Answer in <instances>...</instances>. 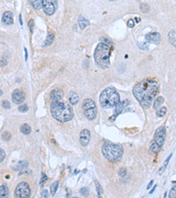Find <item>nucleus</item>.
Listing matches in <instances>:
<instances>
[{"instance_id": "cd10ccee", "label": "nucleus", "mask_w": 176, "mask_h": 198, "mask_svg": "<svg viewBox=\"0 0 176 198\" xmlns=\"http://www.w3.org/2000/svg\"><path fill=\"white\" fill-rule=\"evenodd\" d=\"M140 9H141V11H142V12H144V13H147V12H149V11H150V6H149L146 3H143V4H141V5H140Z\"/></svg>"}, {"instance_id": "79ce46f5", "label": "nucleus", "mask_w": 176, "mask_h": 198, "mask_svg": "<svg viewBox=\"0 0 176 198\" xmlns=\"http://www.w3.org/2000/svg\"><path fill=\"white\" fill-rule=\"evenodd\" d=\"M50 197V195H49L48 190H43L42 193V197Z\"/></svg>"}, {"instance_id": "7c9ffc66", "label": "nucleus", "mask_w": 176, "mask_h": 198, "mask_svg": "<svg viewBox=\"0 0 176 198\" xmlns=\"http://www.w3.org/2000/svg\"><path fill=\"white\" fill-rule=\"evenodd\" d=\"M18 109L20 113H25V112L28 111V107H27V105H21L18 108Z\"/></svg>"}, {"instance_id": "393cba45", "label": "nucleus", "mask_w": 176, "mask_h": 198, "mask_svg": "<svg viewBox=\"0 0 176 198\" xmlns=\"http://www.w3.org/2000/svg\"><path fill=\"white\" fill-rule=\"evenodd\" d=\"M163 102H164V98H163V97H161V96L158 97V98L155 100V101H154L153 108H154L155 109H158V108L161 106V104H162Z\"/></svg>"}, {"instance_id": "a19ab883", "label": "nucleus", "mask_w": 176, "mask_h": 198, "mask_svg": "<svg viewBox=\"0 0 176 198\" xmlns=\"http://www.w3.org/2000/svg\"><path fill=\"white\" fill-rule=\"evenodd\" d=\"M34 25V20H33V19H30V20H29V22H28V27H29V28H30V31H32V30H33Z\"/></svg>"}, {"instance_id": "423d86ee", "label": "nucleus", "mask_w": 176, "mask_h": 198, "mask_svg": "<svg viewBox=\"0 0 176 198\" xmlns=\"http://www.w3.org/2000/svg\"><path fill=\"white\" fill-rule=\"evenodd\" d=\"M31 194V190H30V187L27 182H20L18 184V186L16 187L15 189V197L19 198H25L29 197Z\"/></svg>"}, {"instance_id": "dca6fc26", "label": "nucleus", "mask_w": 176, "mask_h": 198, "mask_svg": "<svg viewBox=\"0 0 176 198\" xmlns=\"http://www.w3.org/2000/svg\"><path fill=\"white\" fill-rule=\"evenodd\" d=\"M129 103V101L128 100H125L121 101V102L119 101V103L116 106V114H120V113H121L122 110H123V108H124L126 106H128Z\"/></svg>"}, {"instance_id": "4c0bfd02", "label": "nucleus", "mask_w": 176, "mask_h": 198, "mask_svg": "<svg viewBox=\"0 0 176 198\" xmlns=\"http://www.w3.org/2000/svg\"><path fill=\"white\" fill-rule=\"evenodd\" d=\"M127 26L129 27H134V26H135V22H134V20L132 19H129L128 20V22H127Z\"/></svg>"}, {"instance_id": "6e6552de", "label": "nucleus", "mask_w": 176, "mask_h": 198, "mask_svg": "<svg viewBox=\"0 0 176 198\" xmlns=\"http://www.w3.org/2000/svg\"><path fill=\"white\" fill-rule=\"evenodd\" d=\"M11 100L15 104H20L25 100V93L23 91L19 89H16L13 91L11 94Z\"/></svg>"}, {"instance_id": "6ab92c4d", "label": "nucleus", "mask_w": 176, "mask_h": 198, "mask_svg": "<svg viewBox=\"0 0 176 198\" xmlns=\"http://www.w3.org/2000/svg\"><path fill=\"white\" fill-rule=\"evenodd\" d=\"M165 139H166V136H158V135H155L154 136L153 142H155L157 144H159L160 147H162V145L165 143Z\"/></svg>"}, {"instance_id": "c03bdc74", "label": "nucleus", "mask_w": 176, "mask_h": 198, "mask_svg": "<svg viewBox=\"0 0 176 198\" xmlns=\"http://www.w3.org/2000/svg\"><path fill=\"white\" fill-rule=\"evenodd\" d=\"M172 155H173V154H170V155H169V157H168V158L167 159V160H166V163H165V166H167V164H168V162H169V160H170V159H171Z\"/></svg>"}, {"instance_id": "a211bd4d", "label": "nucleus", "mask_w": 176, "mask_h": 198, "mask_svg": "<svg viewBox=\"0 0 176 198\" xmlns=\"http://www.w3.org/2000/svg\"><path fill=\"white\" fill-rule=\"evenodd\" d=\"M43 0H29V3L35 10H40L42 8Z\"/></svg>"}, {"instance_id": "c85d7f7f", "label": "nucleus", "mask_w": 176, "mask_h": 198, "mask_svg": "<svg viewBox=\"0 0 176 198\" xmlns=\"http://www.w3.org/2000/svg\"><path fill=\"white\" fill-rule=\"evenodd\" d=\"M167 111V108H166V107H163V108H159V109L157 111V116H158L159 117H162V116H164L166 115Z\"/></svg>"}, {"instance_id": "f03ea898", "label": "nucleus", "mask_w": 176, "mask_h": 198, "mask_svg": "<svg viewBox=\"0 0 176 198\" xmlns=\"http://www.w3.org/2000/svg\"><path fill=\"white\" fill-rule=\"evenodd\" d=\"M50 111L52 116L60 123H67L73 117L72 108L62 100L51 102Z\"/></svg>"}, {"instance_id": "2f4dec72", "label": "nucleus", "mask_w": 176, "mask_h": 198, "mask_svg": "<svg viewBox=\"0 0 176 198\" xmlns=\"http://www.w3.org/2000/svg\"><path fill=\"white\" fill-rule=\"evenodd\" d=\"M169 197L171 198H176V186L174 188H172V189L169 192Z\"/></svg>"}, {"instance_id": "3c124183", "label": "nucleus", "mask_w": 176, "mask_h": 198, "mask_svg": "<svg viewBox=\"0 0 176 198\" xmlns=\"http://www.w3.org/2000/svg\"><path fill=\"white\" fill-rule=\"evenodd\" d=\"M3 94V92H2V90H0V95H2Z\"/></svg>"}, {"instance_id": "37998d69", "label": "nucleus", "mask_w": 176, "mask_h": 198, "mask_svg": "<svg viewBox=\"0 0 176 198\" xmlns=\"http://www.w3.org/2000/svg\"><path fill=\"white\" fill-rule=\"evenodd\" d=\"M96 185H97V189H98V195H99V197H101V187H100L98 182H96Z\"/></svg>"}, {"instance_id": "f3484780", "label": "nucleus", "mask_w": 176, "mask_h": 198, "mask_svg": "<svg viewBox=\"0 0 176 198\" xmlns=\"http://www.w3.org/2000/svg\"><path fill=\"white\" fill-rule=\"evenodd\" d=\"M69 100H70V104L74 106V105H77V104H78V100H79V97H78V95L76 93L71 92V93H70Z\"/></svg>"}, {"instance_id": "49530a36", "label": "nucleus", "mask_w": 176, "mask_h": 198, "mask_svg": "<svg viewBox=\"0 0 176 198\" xmlns=\"http://www.w3.org/2000/svg\"><path fill=\"white\" fill-rule=\"evenodd\" d=\"M19 21H20V25H22V24H23V22H22V19H21V15H19Z\"/></svg>"}, {"instance_id": "603ef678", "label": "nucleus", "mask_w": 176, "mask_h": 198, "mask_svg": "<svg viewBox=\"0 0 176 198\" xmlns=\"http://www.w3.org/2000/svg\"><path fill=\"white\" fill-rule=\"evenodd\" d=\"M110 1H116V0H110Z\"/></svg>"}, {"instance_id": "ea45409f", "label": "nucleus", "mask_w": 176, "mask_h": 198, "mask_svg": "<svg viewBox=\"0 0 176 198\" xmlns=\"http://www.w3.org/2000/svg\"><path fill=\"white\" fill-rule=\"evenodd\" d=\"M80 193L83 196H87L88 195V189L86 188H83V189H80Z\"/></svg>"}, {"instance_id": "0eeeda50", "label": "nucleus", "mask_w": 176, "mask_h": 198, "mask_svg": "<svg viewBox=\"0 0 176 198\" xmlns=\"http://www.w3.org/2000/svg\"><path fill=\"white\" fill-rule=\"evenodd\" d=\"M42 8L47 15L50 16L54 14L57 8V0H43Z\"/></svg>"}, {"instance_id": "1a4fd4ad", "label": "nucleus", "mask_w": 176, "mask_h": 198, "mask_svg": "<svg viewBox=\"0 0 176 198\" xmlns=\"http://www.w3.org/2000/svg\"><path fill=\"white\" fill-rule=\"evenodd\" d=\"M145 39L147 42L154 43V44H159L161 42V36L159 33L153 32V33H149L145 35Z\"/></svg>"}, {"instance_id": "39448f33", "label": "nucleus", "mask_w": 176, "mask_h": 198, "mask_svg": "<svg viewBox=\"0 0 176 198\" xmlns=\"http://www.w3.org/2000/svg\"><path fill=\"white\" fill-rule=\"evenodd\" d=\"M120 101V95L116 89L113 86L107 87L101 93L100 96L101 105L104 108H109L116 107Z\"/></svg>"}, {"instance_id": "2eb2a0df", "label": "nucleus", "mask_w": 176, "mask_h": 198, "mask_svg": "<svg viewBox=\"0 0 176 198\" xmlns=\"http://www.w3.org/2000/svg\"><path fill=\"white\" fill-rule=\"evenodd\" d=\"M28 167V163L26 160H22L19 161L16 164V166H14L13 169L15 171H21V170H25Z\"/></svg>"}, {"instance_id": "9b49d317", "label": "nucleus", "mask_w": 176, "mask_h": 198, "mask_svg": "<svg viewBox=\"0 0 176 198\" xmlns=\"http://www.w3.org/2000/svg\"><path fill=\"white\" fill-rule=\"evenodd\" d=\"M63 98V93L60 89H54L50 93V100L51 102L60 101Z\"/></svg>"}, {"instance_id": "aec40b11", "label": "nucleus", "mask_w": 176, "mask_h": 198, "mask_svg": "<svg viewBox=\"0 0 176 198\" xmlns=\"http://www.w3.org/2000/svg\"><path fill=\"white\" fill-rule=\"evenodd\" d=\"M168 39L171 44L176 47V29H173L168 34Z\"/></svg>"}, {"instance_id": "bb28decb", "label": "nucleus", "mask_w": 176, "mask_h": 198, "mask_svg": "<svg viewBox=\"0 0 176 198\" xmlns=\"http://www.w3.org/2000/svg\"><path fill=\"white\" fill-rule=\"evenodd\" d=\"M58 186H59L58 182H55L53 184H51V186H50V194H51L52 196H55V194L57 193V189H58Z\"/></svg>"}, {"instance_id": "58836bf2", "label": "nucleus", "mask_w": 176, "mask_h": 198, "mask_svg": "<svg viewBox=\"0 0 176 198\" xmlns=\"http://www.w3.org/2000/svg\"><path fill=\"white\" fill-rule=\"evenodd\" d=\"M118 174H119V175H120V176L124 177V176L126 175V169H125V168H121Z\"/></svg>"}, {"instance_id": "c9c22d12", "label": "nucleus", "mask_w": 176, "mask_h": 198, "mask_svg": "<svg viewBox=\"0 0 176 198\" xmlns=\"http://www.w3.org/2000/svg\"><path fill=\"white\" fill-rule=\"evenodd\" d=\"M7 65V60L4 57H0V66L4 67Z\"/></svg>"}, {"instance_id": "f257e3e1", "label": "nucleus", "mask_w": 176, "mask_h": 198, "mask_svg": "<svg viewBox=\"0 0 176 198\" xmlns=\"http://www.w3.org/2000/svg\"><path fill=\"white\" fill-rule=\"evenodd\" d=\"M159 91V84L156 78L147 77L137 83L134 89L133 94L143 108H149L158 95Z\"/></svg>"}, {"instance_id": "7ed1b4c3", "label": "nucleus", "mask_w": 176, "mask_h": 198, "mask_svg": "<svg viewBox=\"0 0 176 198\" xmlns=\"http://www.w3.org/2000/svg\"><path fill=\"white\" fill-rule=\"evenodd\" d=\"M110 55H111V48L109 45L101 42L96 47L94 51V61L97 65L102 69H106L110 65Z\"/></svg>"}, {"instance_id": "5701e85b", "label": "nucleus", "mask_w": 176, "mask_h": 198, "mask_svg": "<svg viewBox=\"0 0 176 198\" xmlns=\"http://www.w3.org/2000/svg\"><path fill=\"white\" fill-rule=\"evenodd\" d=\"M8 194H9L8 188H7L5 185H2V186H0V198L7 197Z\"/></svg>"}, {"instance_id": "8fccbe9b", "label": "nucleus", "mask_w": 176, "mask_h": 198, "mask_svg": "<svg viewBox=\"0 0 176 198\" xmlns=\"http://www.w3.org/2000/svg\"><path fill=\"white\" fill-rule=\"evenodd\" d=\"M25 52H26V59H27V50L25 49Z\"/></svg>"}, {"instance_id": "20e7f679", "label": "nucleus", "mask_w": 176, "mask_h": 198, "mask_svg": "<svg viewBox=\"0 0 176 198\" xmlns=\"http://www.w3.org/2000/svg\"><path fill=\"white\" fill-rule=\"evenodd\" d=\"M103 156L110 162H118L121 160L122 155H123V149L122 147L117 144L113 143L111 142H106L101 148Z\"/></svg>"}, {"instance_id": "de8ad7c7", "label": "nucleus", "mask_w": 176, "mask_h": 198, "mask_svg": "<svg viewBox=\"0 0 176 198\" xmlns=\"http://www.w3.org/2000/svg\"><path fill=\"white\" fill-rule=\"evenodd\" d=\"M136 22L139 23V22H140V18H137V17H136Z\"/></svg>"}, {"instance_id": "4468645a", "label": "nucleus", "mask_w": 176, "mask_h": 198, "mask_svg": "<svg viewBox=\"0 0 176 198\" xmlns=\"http://www.w3.org/2000/svg\"><path fill=\"white\" fill-rule=\"evenodd\" d=\"M93 108H96V104L92 99H85L83 101V105H82L83 110H86V109Z\"/></svg>"}, {"instance_id": "a18cd8bd", "label": "nucleus", "mask_w": 176, "mask_h": 198, "mask_svg": "<svg viewBox=\"0 0 176 198\" xmlns=\"http://www.w3.org/2000/svg\"><path fill=\"white\" fill-rule=\"evenodd\" d=\"M152 184H153V181H152V182H150V183H149V185H148V187H147V189H150V188H151V187H152Z\"/></svg>"}, {"instance_id": "72a5a7b5", "label": "nucleus", "mask_w": 176, "mask_h": 198, "mask_svg": "<svg viewBox=\"0 0 176 198\" xmlns=\"http://www.w3.org/2000/svg\"><path fill=\"white\" fill-rule=\"evenodd\" d=\"M2 106H3V108H5V109H10V108H11V105H10V103H9L8 100H4V101L2 102Z\"/></svg>"}, {"instance_id": "9d476101", "label": "nucleus", "mask_w": 176, "mask_h": 198, "mask_svg": "<svg viewBox=\"0 0 176 198\" xmlns=\"http://www.w3.org/2000/svg\"><path fill=\"white\" fill-rule=\"evenodd\" d=\"M91 139V134L90 131L86 129L83 130L80 132V136H79V142L83 146H86Z\"/></svg>"}, {"instance_id": "a878e982", "label": "nucleus", "mask_w": 176, "mask_h": 198, "mask_svg": "<svg viewBox=\"0 0 176 198\" xmlns=\"http://www.w3.org/2000/svg\"><path fill=\"white\" fill-rule=\"evenodd\" d=\"M160 149H161V147H160L159 144H157L155 142H153V143L151 144V147H150L151 151H152L153 153H158V152L160 151Z\"/></svg>"}, {"instance_id": "c756f323", "label": "nucleus", "mask_w": 176, "mask_h": 198, "mask_svg": "<svg viewBox=\"0 0 176 198\" xmlns=\"http://www.w3.org/2000/svg\"><path fill=\"white\" fill-rule=\"evenodd\" d=\"M47 180H48L47 175H46L44 173H42V179H41V181H40V186H41V187H42V186L46 183Z\"/></svg>"}, {"instance_id": "ddd939ff", "label": "nucleus", "mask_w": 176, "mask_h": 198, "mask_svg": "<svg viewBox=\"0 0 176 198\" xmlns=\"http://www.w3.org/2000/svg\"><path fill=\"white\" fill-rule=\"evenodd\" d=\"M84 115H85L86 119L92 121V120L95 119V117L97 116V108H89V109L84 110Z\"/></svg>"}, {"instance_id": "f8f14e48", "label": "nucleus", "mask_w": 176, "mask_h": 198, "mask_svg": "<svg viewBox=\"0 0 176 198\" xmlns=\"http://www.w3.org/2000/svg\"><path fill=\"white\" fill-rule=\"evenodd\" d=\"M2 22L4 24V25H11L13 23V14L12 12L7 11H4V14H3V17H2Z\"/></svg>"}, {"instance_id": "473e14b6", "label": "nucleus", "mask_w": 176, "mask_h": 198, "mask_svg": "<svg viewBox=\"0 0 176 198\" xmlns=\"http://www.w3.org/2000/svg\"><path fill=\"white\" fill-rule=\"evenodd\" d=\"M138 47L143 50H148V44L144 43V42H139L138 43Z\"/></svg>"}, {"instance_id": "e433bc0d", "label": "nucleus", "mask_w": 176, "mask_h": 198, "mask_svg": "<svg viewBox=\"0 0 176 198\" xmlns=\"http://www.w3.org/2000/svg\"><path fill=\"white\" fill-rule=\"evenodd\" d=\"M4 159H5V151H4L3 149L0 148V163H1Z\"/></svg>"}, {"instance_id": "b1692460", "label": "nucleus", "mask_w": 176, "mask_h": 198, "mask_svg": "<svg viewBox=\"0 0 176 198\" xmlns=\"http://www.w3.org/2000/svg\"><path fill=\"white\" fill-rule=\"evenodd\" d=\"M20 131L25 135H29L31 133V127L28 124H22L20 127Z\"/></svg>"}, {"instance_id": "09e8293b", "label": "nucleus", "mask_w": 176, "mask_h": 198, "mask_svg": "<svg viewBox=\"0 0 176 198\" xmlns=\"http://www.w3.org/2000/svg\"><path fill=\"white\" fill-rule=\"evenodd\" d=\"M155 189H156V186H154V188L152 189V191H150V194H152V193H153V191L155 190Z\"/></svg>"}, {"instance_id": "412c9836", "label": "nucleus", "mask_w": 176, "mask_h": 198, "mask_svg": "<svg viewBox=\"0 0 176 198\" xmlns=\"http://www.w3.org/2000/svg\"><path fill=\"white\" fill-rule=\"evenodd\" d=\"M78 25H79L81 29H84V28H85L89 25V21L86 19H85L84 16H79V18H78Z\"/></svg>"}, {"instance_id": "4be33fe9", "label": "nucleus", "mask_w": 176, "mask_h": 198, "mask_svg": "<svg viewBox=\"0 0 176 198\" xmlns=\"http://www.w3.org/2000/svg\"><path fill=\"white\" fill-rule=\"evenodd\" d=\"M55 40V34L51 32L49 33L48 36H47V39L45 41V46H50Z\"/></svg>"}, {"instance_id": "f704fd0d", "label": "nucleus", "mask_w": 176, "mask_h": 198, "mask_svg": "<svg viewBox=\"0 0 176 198\" xmlns=\"http://www.w3.org/2000/svg\"><path fill=\"white\" fill-rule=\"evenodd\" d=\"M2 137H3V139L4 141H8L10 139V137H11V134L9 132H4V133H3Z\"/></svg>"}]
</instances>
